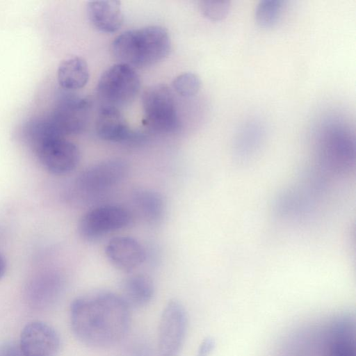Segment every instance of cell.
I'll return each mask as SVG.
<instances>
[{
	"label": "cell",
	"mask_w": 356,
	"mask_h": 356,
	"mask_svg": "<svg viewBox=\"0 0 356 356\" xmlns=\"http://www.w3.org/2000/svg\"><path fill=\"white\" fill-rule=\"evenodd\" d=\"M130 308L120 295L107 291L76 298L71 303L72 330L82 343L107 348L122 341L129 329Z\"/></svg>",
	"instance_id": "cell-1"
},
{
	"label": "cell",
	"mask_w": 356,
	"mask_h": 356,
	"mask_svg": "<svg viewBox=\"0 0 356 356\" xmlns=\"http://www.w3.org/2000/svg\"><path fill=\"white\" fill-rule=\"evenodd\" d=\"M171 48L168 31L160 26H149L126 31L113 41L111 51L120 63L145 67L162 60Z\"/></svg>",
	"instance_id": "cell-2"
},
{
	"label": "cell",
	"mask_w": 356,
	"mask_h": 356,
	"mask_svg": "<svg viewBox=\"0 0 356 356\" xmlns=\"http://www.w3.org/2000/svg\"><path fill=\"white\" fill-rule=\"evenodd\" d=\"M129 166L121 159H108L83 170L75 179L74 193L83 202L97 197L122 181Z\"/></svg>",
	"instance_id": "cell-3"
},
{
	"label": "cell",
	"mask_w": 356,
	"mask_h": 356,
	"mask_svg": "<svg viewBox=\"0 0 356 356\" xmlns=\"http://www.w3.org/2000/svg\"><path fill=\"white\" fill-rule=\"evenodd\" d=\"M143 124L151 131L160 134L175 131L179 127L175 97L165 85L157 84L147 88L142 97Z\"/></svg>",
	"instance_id": "cell-4"
},
{
	"label": "cell",
	"mask_w": 356,
	"mask_h": 356,
	"mask_svg": "<svg viewBox=\"0 0 356 356\" xmlns=\"http://www.w3.org/2000/svg\"><path fill=\"white\" fill-rule=\"evenodd\" d=\"M140 88V76L135 69L127 64L118 63L102 73L97 83V91L105 106L119 108L130 104Z\"/></svg>",
	"instance_id": "cell-5"
},
{
	"label": "cell",
	"mask_w": 356,
	"mask_h": 356,
	"mask_svg": "<svg viewBox=\"0 0 356 356\" xmlns=\"http://www.w3.org/2000/svg\"><path fill=\"white\" fill-rule=\"evenodd\" d=\"M132 217L125 208L104 204L86 211L78 223V232L82 238L94 241L104 236L128 226Z\"/></svg>",
	"instance_id": "cell-6"
},
{
	"label": "cell",
	"mask_w": 356,
	"mask_h": 356,
	"mask_svg": "<svg viewBox=\"0 0 356 356\" xmlns=\"http://www.w3.org/2000/svg\"><path fill=\"white\" fill-rule=\"evenodd\" d=\"M188 317L184 305L177 300L165 306L159 325L158 356H179L185 341Z\"/></svg>",
	"instance_id": "cell-7"
},
{
	"label": "cell",
	"mask_w": 356,
	"mask_h": 356,
	"mask_svg": "<svg viewBox=\"0 0 356 356\" xmlns=\"http://www.w3.org/2000/svg\"><path fill=\"white\" fill-rule=\"evenodd\" d=\"M33 148L43 167L53 174L70 172L79 162V148L64 136H50L33 146Z\"/></svg>",
	"instance_id": "cell-8"
},
{
	"label": "cell",
	"mask_w": 356,
	"mask_h": 356,
	"mask_svg": "<svg viewBox=\"0 0 356 356\" xmlns=\"http://www.w3.org/2000/svg\"><path fill=\"white\" fill-rule=\"evenodd\" d=\"M18 344L25 356H56L60 348V339L51 326L34 321L23 327Z\"/></svg>",
	"instance_id": "cell-9"
},
{
	"label": "cell",
	"mask_w": 356,
	"mask_h": 356,
	"mask_svg": "<svg viewBox=\"0 0 356 356\" xmlns=\"http://www.w3.org/2000/svg\"><path fill=\"white\" fill-rule=\"evenodd\" d=\"M90 107V102L86 97L66 96L61 99L50 119L64 136L76 134L86 128Z\"/></svg>",
	"instance_id": "cell-10"
},
{
	"label": "cell",
	"mask_w": 356,
	"mask_h": 356,
	"mask_svg": "<svg viewBox=\"0 0 356 356\" xmlns=\"http://www.w3.org/2000/svg\"><path fill=\"white\" fill-rule=\"evenodd\" d=\"M105 254L113 266L126 273L138 268L146 258L143 246L136 239L126 236L112 238L105 247Z\"/></svg>",
	"instance_id": "cell-11"
},
{
	"label": "cell",
	"mask_w": 356,
	"mask_h": 356,
	"mask_svg": "<svg viewBox=\"0 0 356 356\" xmlns=\"http://www.w3.org/2000/svg\"><path fill=\"white\" fill-rule=\"evenodd\" d=\"M95 129L98 136L106 141L131 143L143 138L129 128L119 108L111 106L104 105L99 110Z\"/></svg>",
	"instance_id": "cell-12"
},
{
	"label": "cell",
	"mask_w": 356,
	"mask_h": 356,
	"mask_svg": "<svg viewBox=\"0 0 356 356\" xmlns=\"http://www.w3.org/2000/svg\"><path fill=\"white\" fill-rule=\"evenodd\" d=\"M87 15L92 25L103 33L116 32L123 23V13L119 1H90L87 4Z\"/></svg>",
	"instance_id": "cell-13"
},
{
	"label": "cell",
	"mask_w": 356,
	"mask_h": 356,
	"mask_svg": "<svg viewBox=\"0 0 356 356\" xmlns=\"http://www.w3.org/2000/svg\"><path fill=\"white\" fill-rule=\"evenodd\" d=\"M325 356H356L355 323L349 316H341L332 324Z\"/></svg>",
	"instance_id": "cell-14"
},
{
	"label": "cell",
	"mask_w": 356,
	"mask_h": 356,
	"mask_svg": "<svg viewBox=\"0 0 356 356\" xmlns=\"http://www.w3.org/2000/svg\"><path fill=\"white\" fill-rule=\"evenodd\" d=\"M154 293L152 280L146 275L135 274L124 279L120 296L129 308H139L147 305L152 300Z\"/></svg>",
	"instance_id": "cell-15"
},
{
	"label": "cell",
	"mask_w": 356,
	"mask_h": 356,
	"mask_svg": "<svg viewBox=\"0 0 356 356\" xmlns=\"http://www.w3.org/2000/svg\"><path fill=\"white\" fill-rule=\"evenodd\" d=\"M89 76L86 61L79 56H73L62 60L57 70L59 85L67 90L83 88L88 81Z\"/></svg>",
	"instance_id": "cell-16"
},
{
	"label": "cell",
	"mask_w": 356,
	"mask_h": 356,
	"mask_svg": "<svg viewBox=\"0 0 356 356\" xmlns=\"http://www.w3.org/2000/svg\"><path fill=\"white\" fill-rule=\"evenodd\" d=\"M136 209L149 225L159 224L165 214V203L161 195L150 189H138L132 194Z\"/></svg>",
	"instance_id": "cell-17"
},
{
	"label": "cell",
	"mask_w": 356,
	"mask_h": 356,
	"mask_svg": "<svg viewBox=\"0 0 356 356\" xmlns=\"http://www.w3.org/2000/svg\"><path fill=\"white\" fill-rule=\"evenodd\" d=\"M282 1L264 0L257 6L255 18L257 23L264 27H270L277 23L282 8Z\"/></svg>",
	"instance_id": "cell-18"
},
{
	"label": "cell",
	"mask_w": 356,
	"mask_h": 356,
	"mask_svg": "<svg viewBox=\"0 0 356 356\" xmlns=\"http://www.w3.org/2000/svg\"><path fill=\"white\" fill-rule=\"evenodd\" d=\"M172 85L177 94L188 97L198 92L201 87V80L196 74L185 72L176 76Z\"/></svg>",
	"instance_id": "cell-19"
},
{
	"label": "cell",
	"mask_w": 356,
	"mask_h": 356,
	"mask_svg": "<svg viewBox=\"0 0 356 356\" xmlns=\"http://www.w3.org/2000/svg\"><path fill=\"white\" fill-rule=\"evenodd\" d=\"M200 9L203 15L212 21L225 19L230 10V2L228 1H201Z\"/></svg>",
	"instance_id": "cell-20"
},
{
	"label": "cell",
	"mask_w": 356,
	"mask_h": 356,
	"mask_svg": "<svg viewBox=\"0 0 356 356\" xmlns=\"http://www.w3.org/2000/svg\"><path fill=\"white\" fill-rule=\"evenodd\" d=\"M0 356H25L19 344L14 342H4L0 344Z\"/></svg>",
	"instance_id": "cell-21"
},
{
	"label": "cell",
	"mask_w": 356,
	"mask_h": 356,
	"mask_svg": "<svg viewBox=\"0 0 356 356\" xmlns=\"http://www.w3.org/2000/svg\"><path fill=\"white\" fill-rule=\"evenodd\" d=\"M216 346L213 338L207 337L200 344L196 356H210Z\"/></svg>",
	"instance_id": "cell-22"
},
{
	"label": "cell",
	"mask_w": 356,
	"mask_h": 356,
	"mask_svg": "<svg viewBox=\"0 0 356 356\" xmlns=\"http://www.w3.org/2000/svg\"><path fill=\"white\" fill-rule=\"evenodd\" d=\"M127 356H152V353L145 343H136L129 348Z\"/></svg>",
	"instance_id": "cell-23"
},
{
	"label": "cell",
	"mask_w": 356,
	"mask_h": 356,
	"mask_svg": "<svg viewBox=\"0 0 356 356\" xmlns=\"http://www.w3.org/2000/svg\"><path fill=\"white\" fill-rule=\"evenodd\" d=\"M6 269V264L4 257L0 254V279L4 275Z\"/></svg>",
	"instance_id": "cell-24"
}]
</instances>
